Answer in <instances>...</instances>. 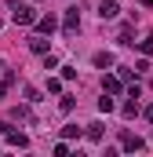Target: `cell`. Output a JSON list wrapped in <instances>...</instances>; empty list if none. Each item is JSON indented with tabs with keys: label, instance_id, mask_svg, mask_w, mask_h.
Returning <instances> with one entry per match:
<instances>
[{
	"label": "cell",
	"instance_id": "cell-1",
	"mask_svg": "<svg viewBox=\"0 0 153 157\" xmlns=\"http://www.w3.org/2000/svg\"><path fill=\"white\" fill-rule=\"evenodd\" d=\"M7 11H11V22L15 26H37V11L29 7V4H22V0H7Z\"/></svg>",
	"mask_w": 153,
	"mask_h": 157
},
{
	"label": "cell",
	"instance_id": "cell-2",
	"mask_svg": "<svg viewBox=\"0 0 153 157\" xmlns=\"http://www.w3.org/2000/svg\"><path fill=\"white\" fill-rule=\"evenodd\" d=\"M76 29H80V7H69V11H66V18H62V33H66V37H73Z\"/></svg>",
	"mask_w": 153,
	"mask_h": 157
},
{
	"label": "cell",
	"instance_id": "cell-3",
	"mask_svg": "<svg viewBox=\"0 0 153 157\" xmlns=\"http://www.w3.org/2000/svg\"><path fill=\"white\" fill-rule=\"evenodd\" d=\"M120 150H124V154H139V150H146V143H142L139 135L124 132V135H120Z\"/></svg>",
	"mask_w": 153,
	"mask_h": 157
},
{
	"label": "cell",
	"instance_id": "cell-4",
	"mask_svg": "<svg viewBox=\"0 0 153 157\" xmlns=\"http://www.w3.org/2000/svg\"><path fill=\"white\" fill-rule=\"evenodd\" d=\"M4 139H7V146H15V150H26V146H29V135H26V132H11V128H7Z\"/></svg>",
	"mask_w": 153,
	"mask_h": 157
},
{
	"label": "cell",
	"instance_id": "cell-5",
	"mask_svg": "<svg viewBox=\"0 0 153 157\" xmlns=\"http://www.w3.org/2000/svg\"><path fill=\"white\" fill-rule=\"evenodd\" d=\"M55 29H58V18H55L51 11H47V15H40V18H37V33H47V37H51Z\"/></svg>",
	"mask_w": 153,
	"mask_h": 157
},
{
	"label": "cell",
	"instance_id": "cell-6",
	"mask_svg": "<svg viewBox=\"0 0 153 157\" xmlns=\"http://www.w3.org/2000/svg\"><path fill=\"white\" fill-rule=\"evenodd\" d=\"M117 11H120V7H117V0H102V4H99V18H102V22L117 18Z\"/></svg>",
	"mask_w": 153,
	"mask_h": 157
},
{
	"label": "cell",
	"instance_id": "cell-7",
	"mask_svg": "<svg viewBox=\"0 0 153 157\" xmlns=\"http://www.w3.org/2000/svg\"><path fill=\"white\" fill-rule=\"evenodd\" d=\"M29 51H33V55H47V33L29 37Z\"/></svg>",
	"mask_w": 153,
	"mask_h": 157
},
{
	"label": "cell",
	"instance_id": "cell-8",
	"mask_svg": "<svg viewBox=\"0 0 153 157\" xmlns=\"http://www.w3.org/2000/svg\"><path fill=\"white\" fill-rule=\"evenodd\" d=\"M120 88H124V77H120V73H117V77H102V91H110V95H117Z\"/></svg>",
	"mask_w": 153,
	"mask_h": 157
},
{
	"label": "cell",
	"instance_id": "cell-9",
	"mask_svg": "<svg viewBox=\"0 0 153 157\" xmlns=\"http://www.w3.org/2000/svg\"><path fill=\"white\" fill-rule=\"evenodd\" d=\"M102 135H106V124H102V121H91V124H88V139H91V143H102Z\"/></svg>",
	"mask_w": 153,
	"mask_h": 157
},
{
	"label": "cell",
	"instance_id": "cell-10",
	"mask_svg": "<svg viewBox=\"0 0 153 157\" xmlns=\"http://www.w3.org/2000/svg\"><path fill=\"white\" fill-rule=\"evenodd\" d=\"M120 113H124V117H135V113H139V95H128V102L120 106Z\"/></svg>",
	"mask_w": 153,
	"mask_h": 157
},
{
	"label": "cell",
	"instance_id": "cell-11",
	"mask_svg": "<svg viewBox=\"0 0 153 157\" xmlns=\"http://www.w3.org/2000/svg\"><path fill=\"white\" fill-rule=\"evenodd\" d=\"M117 110V102L110 99V91H102V99H99V113H113Z\"/></svg>",
	"mask_w": 153,
	"mask_h": 157
},
{
	"label": "cell",
	"instance_id": "cell-12",
	"mask_svg": "<svg viewBox=\"0 0 153 157\" xmlns=\"http://www.w3.org/2000/svg\"><path fill=\"white\" fill-rule=\"evenodd\" d=\"M29 106H33V102H29ZM29 106H15L11 117H15V121H33V110H29Z\"/></svg>",
	"mask_w": 153,
	"mask_h": 157
},
{
	"label": "cell",
	"instance_id": "cell-13",
	"mask_svg": "<svg viewBox=\"0 0 153 157\" xmlns=\"http://www.w3.org/2000/svg\"><path fill=\"white\" fill-rule=\"evenodd\" d=\"M95 66H99V70H110V66H113V55H110V51H99V55H95Z\"/></svg>",
	"mask_w": 153,
	"mask_h": 157
},
{
	"label": "cell",
	"instance_id": "cell-14",
	"mask_svg": "<svg viewBox=\"0 0 153 157\" xmlns=\"http://www.w3.org/2000/svg\"><path fill=\"white\" fill-rule=\"evenodd\" d=\"M120 44H135V40H131V22H124V26H120Z\"/></svg>",
	"mask_w": 153,
	"mask_h": 157
},
{
	"label": "cell",
	"instance_id": "cell-15",
	"mask_svg": "<svg viewBox=\"0 0 153 157\" xmlns=\"http://www.w3.org/2000/svg\"><path fill=\"white\" fill-rule=\"evenodd\" d=\"M62 139H80V128H76V124H66V128H62Z\"/></svg>",
	"mask_w": 153,
	"mask_h": 157
},
{
	"label": "cell",
	"instance_id": "cell-16",
	"mask_svg": "<svg viewBox=\"0 0 153 157\" xmlns=\"http://www.w3.org/2000/svg\"><path fill=\"white\" fill-rule=\"evenodd\" d=\"M58 106H62V113H69V110L76 106V99H73V95H62V102H58Z\"/></svg>",
	"mask_w": 153,
	"mask_h": 157
},
{
	"label": "cell",
	"instance_id": "cell-17",
	"mask_svg": "<svg viewBox=\"0 0 153 157\" xmlns=\"http://www.w3.org/2000/svg\"><path fill=\"white\" fill-rule=\"evenodd\" d=\"M139 48H142V55H153V33L146 40H139Z\"/></svg>",
	"mask_w": 153,
	"mask_h": 157
},
{
	"label": "cell",
	"instance_id": "cell-18",
	"mask_svg": "<svg viewBox=\"0 0 153 157\" xmlns=\"http://www.w3.org/2000/svg\"><path fill=\"white\" fill-rule=\"evenodd\" d=\"M47 91H62V77H47Z\"/></svg>",
	"mask_w": 153,
	"mask_h": 157
},
{
	"label": "cell",
	"instance_id": "cell-19",
	"mask_svg": "<svg viewBox=\"0 0 153 157\" xmlns=\"http://www.w3.org/2000/svg\"><path fill=\"white\" fill-rule=\"evenodd\" d=\"M55 66H58V59H55V55L47 51V55H44V70H55Z\"/></svg>",
	"mask_w": 153,
	"mask_h": 157
},
{
	"label": "cell",
	"instance_id": "cell-20",
	"mask_svg": "<svg viewBox=\"0 0 153 157\" xmlns=\"http://www.w3.org/2000/svg\"><path fill=\"white\" fill-rule=\"evenodd\" d=\"M26 102H40V91H37V88H26Z\"/></svg>",
	"mask_w": 153,
	"mask_h": 157
},
{
	"label": "cell",
	"instance_id": "cell-21",
	"mask_svg": "<svg viewBox=\"0 0 153 157\" xmlns=\"http://www.w3.org/2000/svg\"><path fill=\"white\" fill-rule=\"evenodd\" d=\"M51 154H55V157H66V154H69V146H66V143H55V150H51Z\"/></svg>",
	"mask_w": 153,
	"mask_h": 157
},
{
	"label": "cell",
	"instance_id": "cell-22",
	"mask_svg": "<svg viewBox=\"0 0 153 157\" xmlns=\"http://www.w3.org/2000/svg\"><path fill=\"white\" fill-rule=\"evenodd\" d=\"M76 77V66H62V80H73Z\"/></svg>",
	"mask_w": 153,
	"mask_h": 157
},
{
	"label": "cell",
	"instance_id": "cell-23",
	"mask_svg": "<svg viewBox=\"0 0 153 157\" xmlns=\"http://www.w3.org/2000/svg\"><path fill=\"white\" fill-rule=\"evenodd\" d=\"M7 84H11V77H4V80H0V99H4V91H7Z\"/></svg>",
	"mask_w": 153,
	"mask_h": 157
},
{
	"label": "cell",
	"instance_id": "cell-24",
	"mask_svg": "<svg viewBox=\"0 0 153 157\" xmlns=\"http://www.w3.org/2000/svg\"><path fill=\"white\" fill-rule=\"evenodd\" d=\"M142 113H146V121H150V124H153V102H150V106H146V110H142Z\"/></svg>",
	"mask_w": 153,
	"mask_h": 157
},
{
	"label": "cell",
	"instance_id": "cell-25",
	"mask_svg": "<svg viewBox=\"0 0 153 157\" xmlns=\"http://www.w3.org/2000/svg\"><path fill=\"white\" fill-rule=\"evenodd\" d=\"M37 4H47V0H37Z\"/></svg>",
	"mask_w": 153,
	"mask_h": 157
},
{
	"label": "cell",
	"instance_id": "cell-26",
	"mask_svg": "<svg viewBox=\"0 0 153 157\" xmlns=\"http://www.w3.org/2000/svg\"><path fill=\"white\" fill-rule=\"evenodd\" d=\"M0 29H4V22H0Z\"/></svg>",
	"mask_w": 153,
	"mask_h": 157
}]
</instances>
